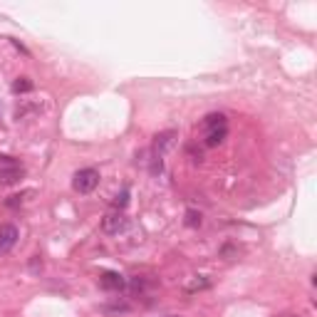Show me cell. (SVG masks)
I'll list each match as a JSON object with an SVG mask.
<instances>
[{"label": "cell", "mask_w": 317, "mask_h": 317, "mask_svg": "<svg viewBox=\"0 0 317 317\" xmlns=\"http://www.w3.org/2000/svg\"><path fill=\"white\" fill-rule=\"evenodd\" d=\"M17 238H20V233H17L15 225H0V253H8V251H13L17 243Z\"/></svg>", "instance_id": "cell-5"}, {"label": "cell", "mask_w": 317, "mask_h": 317, "mask_svg": "<svg viewBox=\"0 0 317 317\" xmlns=\"http://www.w3.org/2000/svg\"><path fill=\"white\" fill-rule=\"evenodd\" d=\"M169 317H181V315H169Z\"/></svg>", "instance_id": "cell-14"}, {"label": "cell", "mask_w": 317, "mask_h": 317, "mask_svg": "<svg viewBox=\"0 0 317 317\" xmlns=\"http://www.w3.org/2000/svg\"><path fill=\"white\" fill-rule=\"evenodd\" d=\"M174 137H176V131H164V134H158L156 137V142H154V156H164L169 149H171V144H174Z\"/></svg>", "instance_id": "cell-6"}, {"label": "cell", "mask_w": 317, "mask_h": 317, "mask_svg": "<svg viewBox=\"0 0 317 317\" xmlns=\"http://www.w3.org/2000/svg\"><path fill=\"white\" fill-rule=\"evenodd\" d=\"M201 221H203V216H201L196 208H189V211H186V225H189V228H198Z\"/></svg>", "instance_id": "cell-11"}, {"label": "cell", "mask_w": 317, "mask_h": 317, "mask_svg": "<svg viewBox=\"0 0 317 317\" xmlns=\"http://www.w3.org/2000/svg\"><path fill=\"white\" fill-rule=\"evenodd\" d=\"M20 203H22V196H10V198H8V206L10 208H15V206H20Z\"/></svg>", "instance_id": "cell-13"}, {"label": "cell", "mask_w": 317, "mask_h": 317, "mask_svg": "<svg viewBox=\"0 0 317 317\" xmlns=\"http://www.w3.org/2000/svg\"><path fill=\"white\" fill-rule=\"evenodd\" d=\"M228 137V127H218V129H208L206 131V146L213 149V146H221Z\"/></svg>", "instance_id": "cell-7"}, {"label": "cell", "mask_w": 317, "mask_h": 317, "mask_svg": "<svg viewBox=\"0 0 317 317\" xmlns=\"http://www.w3.org/2000/svg\"><path fill=\"white\" fill-rule=\"evenodd\" d=\"M99 186V171L97 169H79L72 178V189L77 193H92Z\"/></svg>", "instance_id": "cell-1"}, {"label": "cell", "mask_w": 317, "mask_h": 317, "mask_svg": "<svg viewBox=\"0 0 317 317\" xmlns=\"http://www.w3.org/2000/svg\"><path fill=\"white\" fill-rule=\"evenodd\" d=\"M211 285V280L208 278H203V275H198V278H193L189 285H186V292H196V290H206V287Z\"/></svg>", "instance_id": "cell-10"}, {"label": "cell", "mask_w": 317, "mask_h": 317, "mask_svg": "<svg viewBox=\"0 0 317 317\" xmlns=\"http://www.w3.org/2000/svg\"><path fill=\"white\" fill-rule=\"evenodd\" d=\"M22 178V166L10 156H0V186H10Z\"/></svg>", "instance_id": "cell-2"}, {"label": "cell", "mask_w": 317, "mask_h": 317, "mask_svg": "<svg viewBox=\"0 0 317 317\" xmlns=\"http://www.w3.org/2000/svg\"><path fill=\"white\" fill-rule=\"evenodd\" d=\"M127 203H129V189H124L122 193H117V198H114V208H117V211H122Z\"/></svg>", "instance_id": "cell-12"}, {"label": "cell", "mask_w": 317, "mask_h": 317, "mask_svg": "<svg viewBox=\"0 0 317 317\" xmlns=\"http://www.w3.org/2000/svg\"><path fill=\"white\" fill-rule=\"evenodd\" d=\"M99 285L104 287V290H109V292H119V290H124L127 280H124V275H119L114 270H104L99 275Z\"/></svg>", "instance_id": "cell-4"}, {"label": "cell", "mask_w": 317, "mask_h": 317, "mask_svg": "<svg viewBox=\"0 0 317 317\" xmlns=\"http://www.w3.org/2000/svg\"><path fill=\"white\" fill-rule=\"evenodd\" d=\"M127 225H129V221L122 211H111V213H107V216L102 218V228H104V233H109V236H117V233L127 231Z\"/></svg>", "instance_id": "cell-3"}, {"label": "cell", "mask_w": 317, "mask_h": 317, "mask_svg": "<svg viewBox=\"0 0 317 317\" xmlns=\"http://www.w3.org/2000/svg\"><path fill=\"white\" fill-rule=\"evenodd\" d=\"M32 79H28V77H20V79H15L13 82V92L15 95H25V92H32Z\"/></svg>", "instance_id": "cell-9"}, {"label": "cell", "mask_w": 317, "mask_h": 317, "mask_svg": "<svg viewBox=\"0 0 317 317\" xmlns=\"http://www.w3.org/2000/svg\"><path fill=\"white\" fill-rule=\"evenodd\" d=\"M218 127H228L225 124V114H208L203 117V129H218Z\"/></svg>", "instance_id": "cell-8"}]
</instances>
